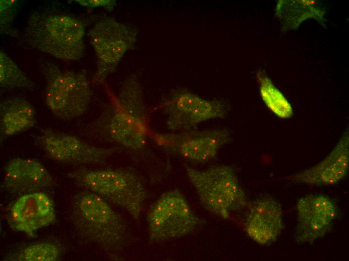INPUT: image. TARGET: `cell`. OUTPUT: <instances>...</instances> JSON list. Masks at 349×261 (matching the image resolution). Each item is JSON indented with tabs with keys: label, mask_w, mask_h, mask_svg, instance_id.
Here are the masks:
<instances>
[{
	"label": "cell",
	"mask_w": 349,
	"mask_h": 261,
	"mask_svg": "<svg viewBox=\"0 0 349 261\" xmlns=\"http://www.w3.org/2000/svg\"><path fill=\"white\" fill-rule=\"evenodd\" d=\"M91 136L122 149L144 153L151 129L142 88L136 75L124 80L118 94L89 127Z\"/></svg>",
	"instance_id": "cell-1"
},
{
	"label": "cell",
	"mask_w": 349,
	"mask_h": 261,
	"mask_svg": "<svg viewBox=\"0 0 349 261\" xmlns=\"http://www.w3.org/2000/svg\"><path fill=\"white\" fill-rule=\"evenodd\" d=\"M85 25L73 14L54 10L32 12L24 29V41L55 58L78 61L84 54Z\"/></svg>",
	"instance_id": "cell-2"
},
{
	"label": "cell",
	"mask_w": 349,
	"mask_h": 261,
	"mask_svg": "<svg viewBox=\"0 0 349 261\" xmlns=\"http://www.w3.org/2000/svg\"><path fill=\"white\" fill-rule=\"evenodd\" d=\"M71 217L78 234L103 249L119 253L130 242V231L123 217L106 200L84 189L72 200Z\"/></svg>",
	"instance_id": "cell-3"
},
{
	"label": "cell",
	"mask_w": 349,
	"mask_h": 261,
	"mask_svg": "<svg viewBox=\"0 0 349 261\" xmlns=\"http://www.w3.org/2000/svg\"><path fill=\"white\" fill-rule=\"evenodd\" d=\"M68 177L79 186L99 195L127 211L138 220L147 198L144 183L129 168L77 169Z\"/></svg>",
	"instance_id": "cell-4"
},
{
	"label": "cell",
	"mask_w": 349,
	"mask_h": 261,
	"mask_svg": "<svg viewBox=\"0 0 349 261\" xmlns=\"http://www.w3.org/2000/svg\"><path fill=\"white\" fill-rule=\"evenodd\" d=\"M186 173L196 190L202 205L224 219L248 204L234 168L218 165L200 170L185 165Z\"/></svg>",
	"instance_id": "cell-5"
},
{
	"label": "cell",
	"mask_w": 349,
	"mask_h": 261,
	"mask_svg": "<svg viewBox=\"0 0 349 261\" xmlns=\"http://www.w3.org/2000/svg\"><path fill=\"white\" fill-rule=\"evenodd\" d=\"M40 70L46 80L45 102L57 118L70 120L82 115L92 96L85 70L62 69L49 61H41Z\"/></svg>",
	"instance_id": "cell-6"
},
{
	"label": "cell",
	"mask_w": 349,
	"mask_h": 261,
	"mask_svg": "<svg viewBox=\"0 0 349 261\" xmlns=\"http://www.w3.org/2000/svg\"><path fill=\"white\" fill-rule=\"evenodd\" d=\"M146 219L149 243L187 235L199 222L185 196L177 189L163 193L150 207Z\"/></svg>",
	"instance_id": "cell-7"
},
{
	"label": "cell",
	"mask_w": 349,
	"mask_h": 261,
	"mask_svg": "<svg viewBox=\"0 0 349 261\" xmlns=\"http://www.w3.org/2000/svg\"><path fill=\"white\" fill-rule=\"evenodd\" d=\"M90 43L97 58V68L93 84L103 83L112 74L126 52L133 50L137 40V30L112 17H104L88 32Z\"/></svg>",
	"instance_id": "cell-8"
},
{
	"label": "cell",
	"mask_w": 349,
	"mask_h": 261,
	"mask_svg": "<svg viewBox=\"0 0 349 261\" xmlns=\"http://www.w3.org/2000/svg\"><path fill=\"white\" fill-rule=\"evenodd\" d=\"M149 138L166 152L197 163L214 159L231 139L229 130L225 128H194L171 133L151 130Z\"/></svg>",
	"instance_id": "cell-9"
},
{
	"label": "cell",
	"mask_w": 349,
	"mask_h": 261,
	"mask_svg": "<svg viewBox=\"0 0 349 261\" xmlns=\"http://www.w3.org/2000/svg\"><path fill=\"white\" fill-rule=\"evenodd\" d=\"M166 115V125L172 132L194 129L201 123L215 118H224L227 114L225 103L208 100L189 90H173L161 103Z\"/></svg>",
	"instance_id": "cell-10"
},
{
	"label": "cell",
	"mask_w": 349,
	"mask_h": 261,
	"mask_svg": "<svg viewBox=\"0 0 349 261\" xmlns=\"http://www.w3.org/2000/svg\"><path fill=\"white\" fill-rule=\"evenodd\" d=\"M36 142L50 159L69 165H98L105 163L122 148L101 147L90 144L75 136L44 128Z\"/></svg>",
	"instance_id": "cell-11"
},
{
	"label": "cell",
	"mask_w": 349,
	"mask_h": 261,
	"mask_svg": "<svg viewBox=\"0 0 349 261\" xmlns=\"http://www.w3.org/2000/svg\"><path fill=\"white\" fill-rule=\"evenodd\" d=\"M295 242L311 244L330 230L337 215L335 202L326 195L315 193L300 198L296 204Z\"/></svg>",
	"instance_id": "cell-12"
},
{
	"label": "cell",
	"mask_w": 349,
	"mask_h": 261,
	"mask_svg": "<svg viewBox=\"0 0 349 261\" xmlns=\"http://www.w3.org/2000/svg\"><path fill=\"white\" fill-rule=\"evenodd\" d=\"M56 218L52 200L45 192H38L18 197L10 209L9 223L13 230L34 237Z\"/></svg>",
	"instance_id": "cell-13"
},
{
	"label": "cell",
	"mask_w": 349,
	"mask_h": 261,
	"mask_svg": "<svg viewBox=\"0 0 349 261\" xmlns=\"http://www.w3.org/2000/svg\"><path fill=\"white\" fill-rule=\"evenodd\" d=\"M53 176L39 161L17 157L11 159L4 169L3 186L10 194L18 197L45 192L55 186Z\"/></svg>",
	"instance_id": "cell-14"
},
{
	"label": "cell",
	"mask_w": 349,
	"mask_h": 261,
	"mask_svg": "<svg viewBox=\"0 0 349 261\" xmlns=\"http://www.w3.org/2000/svg\"><path fill=\"white\" fill-rule=\"evenodd\" d=\"M247 206L244 227L248 235L262 245L275 242L284 228L280 203L272 197L264 196L254 200Z\"/></svg>",
	"instance_id": "cell-15"
},
{
	"label": "cell",
	"mask_w": 349,
	"mask_h": 261,
	"mask_svg": "<svg viewBox=\"0 0 349 261\" xmlns=\"http://www.w3.org/2000/svg\"><path fill=\"white\" fill-rule=\"evenodd\" d=\"M349 168V133L347 128L337 144L316 165L284 179L293 183L313 186L335 184L345 178Z\"/></svg>",
	"instance_id": "cell-16"
},
{
	"label": "cell",
	"mask_w": 349,
	"mask_h": 261,
	"mask_svg": "<svg viewBox=\"0 0 349 261\" xmlns=\"http://www.w3.org/2000/svg\"><path fill=\"white\" fill-rule=\"evenodd\" d=\"M36 123V110L27 99L14 96L1 102V137H8L19 134L32 127Z\"/></svg>",
	"instance_id": "cell-17"
},
{
	"label": "cell",
	"mask_w": 349,
	"mask_h": 261,
	"mask_svg": "<svg viewBox=\"0 0 349 261\" xmlns=\"http://www.w3.org/2000/svg\"><path fill=\"white\" fill-rule=\"evenodd\" d=\"M315 4L313 1H279L276 14L281 20L283 29L295 28L308 18H314L320 23H323L322 19L325 12Z\"/></svg>",
	"instance_id": "cell-18"
},
{
	"label": "cell",
	"mask_w": 349,
	"mask_h": 261,
	"mask_svg": "<svg viewBox=\"0 0 349 261\" xmlns=\"http://www.w3.org/2000/svg\"><path fill=\"white\" fill-rule=\"evenodd\" d=\"M256 78L261 97L269 109L281 118H289L293 114L291 105L264 72H258Z\"/></svg>",
	"instance_id": "cell-19"
},
{
	"label": "cell",
	"mask_w": 349,
	"mask_h": 261,
	"mask_svg": "<svg viewBox=\"0 0 349 261\" xmlns=\"http://www.w3.org/2000/svg\"><path fill=\"white\" fill-rule=\"evenodd\" d=\"M0 85L4 88L34 89L35 83L3 51H0Z\"/></svg>",
	"instance_id": "cell-20"
},
{
	"label": "cell",
	"mask_w": 349,
	"mask_h": 261,
	"mask_svg": "<svg viewBox=\"0 0 349 261\" xmlns=\"http://www.w3.org/2000/svg\"><path fill=\"white\" fill-rule=\"evenodd\" d=\"M61 257L59 246L50 242H41L27 246L7 260L13 261H57Z\"/></svg>",
	"instance_id": "cell-21"
},
{
	"label": "cell",
	"mask_w": 349,
	"mask_h": 261,
	"mask_svg": "<svg viewBox=\"0 0 349 261\" xmlns=\"http://www.w3.org/2000/svg\"><path fill=\"white\" fill-rule=\"evenodd\" d=\"M18 1H0L1 33L16 36L12 25L18 11Z\"/></svg>",
	"instance_id": "cell-22"
},
{
	"label": "cell",
	"mask_w": 349,
	"mask_h": 261,
	"mask_svg": "<svg viewBox=\"0 0 349 261\" xmlns=\"http://www.w3.org/2000/svg\"><path fill=\"white\" fill-rule=\"evenodd\" d=\"M79 5L89 9L96 7H103L111 12L116 5L115 0H75Z\"/></svg>",
	"instance_id": "cell-23"
}]
</instances>
